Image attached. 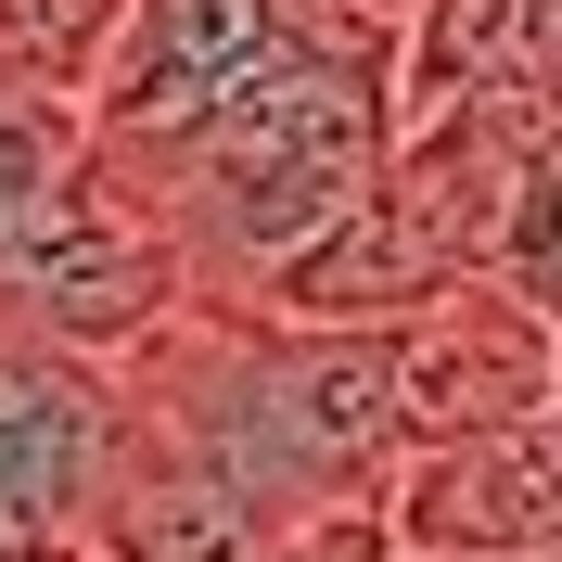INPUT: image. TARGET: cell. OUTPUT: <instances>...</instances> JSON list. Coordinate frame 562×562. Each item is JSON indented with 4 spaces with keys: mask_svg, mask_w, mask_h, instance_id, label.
<instances>
[{
    "mask_svg": "<svg viewBox=\"0 0 562 562\" xmlns=\"http://www.w3.org/2000/svg\"><path fill=\"white\" fill-rule=\"evenodd\" d=\"M103 422H115L103 371H77V358H52L38 333L0 319V550H38V537L90 525Z\"/></svg>",
    "mask_w": 562,
    "mask_h": 562,
    "instance_id": "8992f818",
    "label": "cell"
},
{
    "mask_svg": "<svg viewBox=\"0 0 562 562\" xmlns=\"http://www.w3.org/2000/svg\"><path fill=\"white\" fill-rule=\"evenodd\" d=\"M371 525H384V562H550L562 550V409L396 448V473L371 486Z\"/></svg>",
    "mask_w": 562,
    "mask_h": 562,
    "instance_id": "3957f363",
    "label": "cell"
},
{
    "mask_svg": "<svg viewBox=\"0 0 562 562\" xmlns=\"http://www.w3.org/2000/svg\"><path fill=\"white\" fill-rule=\"evenodd\" d=\"M396 358V435L435 448V435H498V422H537L562 396L550 319L498 307V294H435L409 333H384Z\"/></svg>",
    "mask_w": 562,
    "mask_h": 562,
    "instance_id": "5b68a950",
    "label": "cell"
},
{
    "mask_svg": "<svg viewBox=\"0 0 562 562\" xmlns=\"http://www.w3.org/2000/svg\"><path fill=\"white\" fill-rule=\"evenodd\" d=\"M154 205L192 307H256L384 167V65H346L319 38H269L231 90L154 154H90Z\"/></svg>",
    "mask_w": 562,
    "mask_h": 562,
    "instance_id": "6da1fadb",
    "label": "cell"
},
{
    "mask_svg": "<svg viewBox=\"0 0 562 562\" xmlns=\"http://www.w3.org/2000/svg\"><path fill=\"white\" fill-rule=\"evenodd\" d=\"M115 13L128 0H0V90H26V103H90V77L115 52Z\"/></svg>",
    "mask_w": 562,
    "mask_h": 562,
    "instance_id": "ba28073f",
    "label": "cell"
},
{
    "mask_svg": "<svg viewBox=\"0 0 562 562\" xmlns=\"http://www.w3.org/2000/svg\"><path fill=\"white\" fill-rule=\"evenodd\" d=\"M562 77V0H409L384 52V140Z\"/></svg>",
    "mask_w": 562,
    "mask_h": 562,
    "instance_id": "52a82bcc",
    "label": "cell"
},
{
    "mask_svg": "<svg viewBox=\"0 0 562 562\" xmlns=\"http://www.w3.org/2000/svg\"><path fill=\"white\" fill-rule=\"evenodd\" d=\"M269 38H281L269 0H128L103 77H90V103H77L90 154H154V140H179Z\"/></svg>",
    "mask_w": 562,
    "mask_h": 562,
    "instance_id": "277c9868",
    "label": "cell"
},
{
    "mask_svg": "<svg viewBox=\"0 0 562 562\" xmlns=\"http://www.w3.org/2000/svg\"><path fill=\"white\" fill-rule=\"evenodd\" d=\"M179 307H192V281H179L154 205L115 167H77L38 205V231L0 256V319L38 333L52 358H77V371H128Z\"/></svg>",
    "mask_w": 562,
    "mask_h": 562,
    "instance_id": "7a4b0ae2",
    "label": "cell"
},
{
    "mask_svg": "<svg viewBox=\"0 0 562 562\" xmlns=\"http://www.w3.org/2000/svg\"><path fill=\"white\" fill-rule=\"evenodd\" d=\"M0 562H103L90 537H38V550H0Z\"/></svg>",
    "mask_w": 562,
    "mask_h": 562,
    "instance_id": "30bf717a",
    "label": "cell"
},
{
    "mask_svg": "<svg viewBox=\"0 0 562 562\" xmlns=\"http://www.w3.org/2000/svg\"><path fill=\"white\" fill-rule=\"evenodd\" d=\"M90 167V128L65 103H26V90H0V256L38 231V205Z\"/></svg>",
    "mask_w": 562,
    "mask_h": 562,
    "instance_id": "9c48e42d",
    "label": "cell"
}]
</instances>
